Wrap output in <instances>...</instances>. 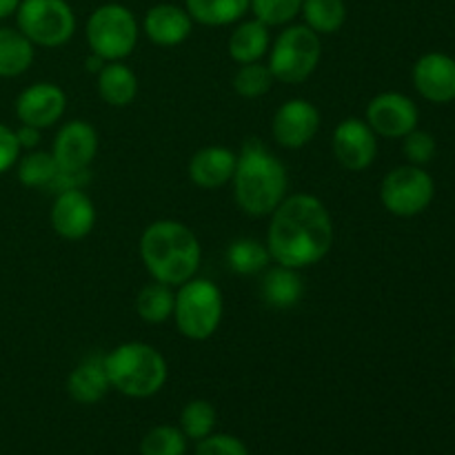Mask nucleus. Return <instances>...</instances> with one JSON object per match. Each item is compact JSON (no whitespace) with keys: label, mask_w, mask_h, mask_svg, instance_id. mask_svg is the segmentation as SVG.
<instances>
[{"label":"nucleus","mask_w":455,"mask_h":455,"mask_svg":"<svg viewBox=\"0 0 455 455\" xmlns=\"http://www.w3.org/2000/svg\"><path fill=\"white\" fill-rule=\"evenodd\" d=\"M333 240L336 229L327 204L311 194H293L271 213L265 244L271 260L300 271L324 260Z\"/></svg>","instance_id":"f257e3e1"},{"label":"nucleus","mask_w":455,"mask_h":455,"mask_svg":"<svg viewBox=\"0 0 455 455\" xmlns=\"http://www.w3.org/2000/svg\"><path fill=\"white\" fill-rule=\"evenodd\" d=\"M140 258L151 278L180 287L198 274L203 249L185 222L156 220L142 231Z\"/></svg>","instance_id":"f03ea898"},{"label":"nucleus","mask_w":455,"mask_h":455,"mask_svg":"<svg viewBox=\"0 0 455 455\" xmlns=\"http://www.w3.org/2000/svg\"><path fill=\"white\" fill-rule=\"evenodd\" d=\"M231 182L238 207L253 218L271 216L287 198V169L256 138H249L240 149Z\"/></svg>","instance_id":"7ed1b4c3"},{"label":"nucleus","mask_w":455,"mask_h":455,"mask_svg":"<svg viewBox=\"0 0 455 455\" xmlns=\"http://www.w3.org/2000/svg\"><path fill=\"white\" fill-rule=\"evenodd\" d=\"M111 389L127 398H151L167 382V360L147 342H124L105 354Z\"/></svg>","instance_id":"20e7f679"},{"label":"nucleus","mask_w":455,"mask_h":455,"mask_svg":"<svg viewBox=\"0 0 455 455\" xmlns=\"http://www.w3.org/2000/svg\"><path fill=\"white\" fill-rule=\"evenodd\" d=\"M225 314L220 287L207 278H191L180 284L173 300V320L187 340H209L218 331Z\"/></svg>","instance_id":"39448f33"},{"label":"nucleus","mask_w":455,"mask_h":455,"mask_svg":"<svg viewBox=\"0 0 455 455\" xmlns=\"http://www.w3.org/2000/svg\"><path fill=\"white\" fill-rule=\"evenodd\" d=\"M269 69L275 80L284 84H300L318 69L323 56L320 36L307 25H291L269 47Z\"/></svg>","instance_id":"423d86ee"},{"label":"nucleus","mask_w":455,"mask_h":455,"mask_svg":"<svg viewBox=\"0 0 455 455\" xmlns=\"http://www.w3.org/2000/svg\"><path fill=\"white\" fill-rule=\"evenodd\" d=\"M87 43L92 53L107 62L124 60L138 44V20L124 4L107 3L93 9L87 20Z\"/></svg>","instance_id":"0eeeda50"},{"label":"nucleus","mask_w":455,"mask_h":455,"mask_svg":"<svg viewBox=\"0 0 455 455\" xmlns=\"http://www.w3.org/2000/svg\"><path fill=\"white\" fill-rule=\"evenodd\" d=\"M16 22L34 47H62L76 34V13L67 0H20Z\"/></svg>","instance_id":"6e6552de"},{"label":"nucleus","mask_w":455,"mask_h":455,"mask_svg":"<svg viewBox=\"0 0 455 455\" xmlns=\"http://www.w3.org/2000/svg\"><path fill=\"white\" fill-rule=\"evenodd\" d=\"M435 194V182L416 164H403L389 172L382 180L380 200L394 216L413 218L425 212Z\"/></svg>","instance_id":"1a4fd4ad"},{"label":"nucleus","mask_w":455,"mask_h":455,"mask_svg":"<svg viewBox=\"0 0 455 455\" xmlns=\"http://www.w3.org/2000/svg\"><path fill=\"white\" fill-rule=\"evenodd\" d=\"M364 120L376 136L404 138L418 127V107L404 93H378L367 105V118Z\"/></svg>","instance_id":"9d476101"},{"label":"nucleus","mask_w":455,"mask_h":455,"mask_svg":"<svg viewBox=\"0 0 455 455\" xmlns=\"http://www.w3.org/2000/svg\"><path fill=\"white\" fill-rule=\"evenodd\" d=\"M320 129V111L305 98L287 100L274 116L271 133L284 149H302L315 138Z\"/></svg>","instance_id":"9b49d317"},{"label":"nucleus","mask_w":455,"mask_h":455,"mask_svg":"<svg viewBox=\"0 0 455 455\" xmlns=\"http://www.w3.org/2000/svg\"><path fill=\"white\" fill-rule=\"evenodd\" d=\"M333 156L349 172H364L378 156V136L363 118H345L333 132Z\"/></svg>","instance_id":"f8f14e48"},{"label":"nucleus","mask_w":455,"mask_h":455,"mask_svg":"<svg viewBox=\"0 0 455 455\" xmlns=\"http://www.w3.org/2000/svg\"><path fill=\"white\" fill-rule=\"evenodd\" d=\"M60 172H87L98 154V132L84 120L62 124L52 149Z\"/></svg>","instance_id":"ddd939ff"},{"label":"nucleus","mask_w":455,"mask_h":455,"mask_svg":"<svg viewBox=\"0 0 455 455\" xmlns=\"http://www.w3.org/2000/svg\"><path fill=\"white\" fill-rule=\"evenodd\" d=\"M53 231L65 240H83L96 225V207L83 189H69L56 194L49 212Z\"/></svg>","instance_id":"4468645a"},{"label":"nucleus","mask_w":455,"mask_h":455,"mask_svg":"<svg viewBox=\"0 0 455 455\" xmlns=\"http://www.w3.org/2000/svg\"><path fill=\"white\" fill-rule=\"evenodd\" d=\"M67 93L53 83H36L16 98V116L22 124L47 129L65 116Z\"/></svg>","instance_id":"2eb2a0df"},{"label":"nucleus","mask_w":455,"mask_h":455,"mask_svg":"<svg viewBox=\"0 0 455 455\" xmlns=\"http://www.w3.org/2000/svg\"><path fill=\"white\" fill-rule=\"evenodd\" d=\"M413 84L418 93L435 105L455 100V58L431 52L418 58L413 67Z\"/></svg>","instance_id":"dca6fc26"},{"label":"nucleus","mask_w":455,"mask_h":455,"mask_svg":"<svg viewBox=\"0 0 455 455\" xmlns=\"http://www.w3.org/2000/svg\"><path fill=\"white\" fill-rule=\"evenodd\" d=\"M235 163H238V154H234L229 147H203L191 156L189 178L200 189H220L234 178Z\"/></svg>","instance_id":"f3484780"},{"label":"nucleus","mask_w":455,"mask_h":455,"mask_svg":"<svg viewBox=\"0 0 455 455\" xmlns=\"http://www.w3.org/2000/svg\"><path fill=\"white\" fill-rule=\"evenodd\" d=\"M191 25H194V20L187 13V9L169 3L151 7L142 20L147 38L158 47H178V44L185 43L191 36Z\"/></svg>","instance_id":"a211bd4d"},{"label":"nucleus","mask_w":455,"mask_h":455,"mask_svg":"<svg viewBox=\"0 0 455 455\" xmlns=\"http://www.w3.org/2000/svg\"><path fill=\"white\" fill-rule=\"evenodd\" d=\"M109 389L111 385L107 378L105 355L100 354L87 355L83 363L76 364L74 371L67 378V394L78 404L100 403Z\"/></svg>","instance_id":"6ab92c4d"},{"label":"nucleus","mask_w":455,"mask_h":455,"mask_svg":"<svg viewBox=\"0 0 455 455\" xmlns=\"http://www.w3.org/2000/svg\"><path fill=\"white\" fill-rule=\"evenodd\" d=\"M98 93L109 107H129L138 96V76L123 60L107 62L98 74Z\"/></svg>","instance_id":"aec40b11"},{"label":"nucleus","mask_w":455,"mask_h":455,"mask_svg":"<svg viewBox=\"0 0 455 455\" xmlns=\"http://www.w3.org/2000/svg\"><path fill=\"white\" fill-rule=\"evenodd\" d=\"M269 27L253 18V20L240 22L229 36V56L238 65L260 62L269 52Z\"/></svg>","instance_id":"412c9836"},{"label":"nucleus","mask_w":455,"mask_h":455,"mask_svg":"<svg viewBox=\"0 0 455 455\" xmlns=\"http://www.w3.org/2000/svg\"><path fill=\"white\" fill-rule=\"evenodd\" d=\"M305 293V284H302L298 269L291 267H274L262 278V298L267 305L275 307V309H291L302 300Z\"/></svg>","instance_id":"4be33fe9"},{"label":"nucleus","mask_w":455,"mask_h":455,"mask_svg":"<svg viewBox=\"0 0 455 455\" xmlns=\"http://www.w3.org/2000/svg\"><path fill=\"white\" fill-rule=\"evenodd\" d=\"M34 62V44L20 29L0 27V78L22 76Z\"/></svg>","instance_id":"5701e85b"},{"label":"nucleus","mask_w":455,"mask_h":455,"mask_svg":"<svg viewBox=\"0 0 455 455\" xmlns=\"http://www.w3.org/2000/svg\"><path fill=\"white\" fill-rule=\"evenodd\" d=\"M251 0H185L191 20L207 27H225L247 13Z\"/></svg>","instance_id":"b1692460"},{"label":"nucleus","mask_w":455,"mask_h":455,"mask_svg":"<svg viewBox=\"0 0 455 455\" xmlns=\"http://www.w3.org/2000/svg\"><path fill=\"white\" fill-rule=\"evenodd\" d=\"M271 262L267 244L256 238H238L227 249V265L238 275H256Z\"/></svg>","instance_id":"393cba45"},{"label":"nucleus","mask_w":455,"mask_h":455,"mask_svg":"<svg viewBox=\"0 0 455 455\" xmlns=\"http://www.w3.org/2000/svg\"><path fill=\"white\" fill-rule=\"evenodd\" d=\"M302 16L318 36L336 34L347 20L345 0H302Z\"/></svg>","instance_id":"a878e982"},{"label":"nucleus","mask_w":455,"mask_h":455,"mask_svg":"<svg viewBox=\"0 0 455 455\" xmlns=\"http://www.w3.org/2000/svg\"><path fill=\"white\" fill-rule=\"evenodd\" d=\"M173 300H176L173 287L154 280V283L142 287V291L138 293L136 311L145 323L163 324L173 315Z\"/></svg>","instance_id":"bb28decb"},{"label":"nucleus","mask_w":455,"mask_h":455,"mask_svg":"<svg viewBox=\"0 0 455 455\" xmlns=\"http://www.w3.org/2000/svg\"><path fill=\"white\" fill-rule=\"evenodd\" d=\"M58 172L60 169H58L56 158L49 151L31 149L29 154L18 160V180L29 189H47Z\"/></svg>","instance_id":"cd10ccee"},{"label":"nucleus","mask_w":455,"mask_h":455,"mask_svg":"<svg viewBox=\"0 0 455 455\" xmlns=\"http://www.w3.org/2000/svg\"><path fill=\"white\" fill-rule=\"evenodd\" d=\"M216 427V409L207 400H191L180 413V431L187 440H203L212 435Z\"/></svg>","instance_id":"c85d7f7f"},{"label":"nucleus","mask_w":455,"mask_h":455,"mask_svg":"<svg viewBox=\"0 0 455 455\" xmlns=\"http://www.w3.org/2000/svg\"><path fill=\"white\" fill-rule=\"evenodd\" d=\"M275 78L271 74L269 65H262V62H249V65H240V69L234 76V89L238 96L249 98H260L265 93H269V89L274 87Z\"/></svg>","instance_id":"c756f323"},{"label":"nucleus","mask_w":455,"mask_h":455,"mask_svg":"<svg viewBox=\"0 0 455 455\" xmlns=\"http://www.w3.org/2000/svg\"><path fill=\"white\" fill-rule=\"evenodd\" d=\"M187 451V435L180 429L169 425L154 427L147 431L140 443L142 455H185Z\"/></svg>","instance_id":"7c9ffc66"},{"label":"nucleus","mask_w":455,"mask_h":455,"mask_svg":"<svg viewBox=\"0 0 455 455\" xmlns=\"http://www.w3.org/2000/svg\"><path fill=\"white\" fill-rule=\"evenodd\" d=\"M249 9L262 25L280 27L291 22L300 13L302 0H251Z\"/></svg>","instance_id":"2f4dec72"},{"label":"nucleus","mask_w":455,"mask_h":455,"mask_svg":"<svg viewBox=\"0 0 455 455\" xmlns=\"http://www.w3.org/2000/svg\"><path fill=\"white\" fill-rule=\"evenodd\" d=\"M404 156L411 164L416 167H422V164L431 163L435 156V140L429 132H422V129H413L404 136V145H403Z\"/></svg>","instance_id":"473e14b6"},{"label":"nucleus","mask_w":455,"mask_h":455,"mask_svg":"<svg viewBox=\"0 0 455 455\" xmlns=\"http://www.w3.org/2000/svg\"><path fill=\"white\" fill-rule=\"evenodd\" d=\"M196 455H249V449L235 435L212 434L200 440Z\"/></svg>","instance_id":"72a5a7b5"},{"label":"nucleus","mask_w":455,"mask_h":455,"mask_svg":"<svg viewBox=\"0 0 455 455\" xmlns=\"http://www.w3.org/2000/svg\"><path fill=\"white\" fill-rule=\"evenodd\" d=\"M20 158V145L16 140V132L7 124H0V173L9 172Z\"/></svg>","instance_id":"f704fd0d"},{"label":"nucleus","mask_w":455,"mask_h":455,"mask_svg":"<svg viewBox=\"0 0 455 455\" xmlns=\"http://www.w3.org/2000/svg\"><path fill=\"white\" fill-rule=\"evenodd\" d=\"M89 169L87 172H58V176L53 178L52 185L47 187V191L52 194H62V191L69 189H83L89 182Z\"/></svg>","instance_id":"c9c22d12"},{"label":"nucleus","mask_w":455,"mask_h":455,"mask_svg":"<svg viewBox=\"0 0 455 455\" xmlns=\"http://www.w3.org/2000/svg\"><path fill=\"white\" fill-rule=\"evenodd\" d=\"M16 140L18 145H20V149H36V147L40 145V129L31 127V124H20V127L16 129Z\"/></svg>","instance_id":"e433bc0d"},{"label":"nucleus","mask_w":455,"mask_h":455,"mask_svg":"<svg viewBox=\"0 0 455 455\" xmlns=\"http://www.w3.org/2000/svg\"><path fill=\"white\" fill-rule=\"evenodd\" d=\"M18 4H20V0H0V20L9 18L12 13H16Z\"/></svg>","instance_id":"4c0bfd02"},{"label":"nucleus","mask_w":455,"mask_h":455,"mask_svg":"<svg viewBox=\"0 0 455 455\" xmlns=\"http://www.w3.org/2000/svg\"><path fill=\"white\" fill-rule=\"evenodd\" d=\"M107 65V60L105 58H100L98 56V53H89V58H87V69L92 71V74H100V69L102 67Z\"/></svg>","instance_id":"58836bf2"},{"label":"nucleus","mask_w":455,"mask_h":455,"mask_svg":"<svg viewBox=\"0 0 455 455\" xmlns=\"http://www.w3.org/2000/svg\"><path fill=\"white\" fill-rule=\"evenodd\" d=\"M453 364H455V354H453Z\"/></svg>","instance_id":"ea45409f"}]
</instances>
